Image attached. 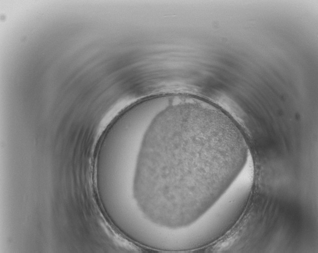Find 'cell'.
Returning <instances> with one entry per match:
<instances>
[{
    "instance_id": "6da1fadb",
    "label": "cell",
    "mask_w": 318,
    "mask_h": 253,
    "mask_svg": "<svg viewBox=\"0 0 318 253\" xmlns=\"http://www.w3.org/2000/svg\"><path fill=\"white\" fill-rule=\"evenodd\" d=\"M248 156L242 130L220 107L194 95L163 96L139 141L134 199L151 221L189 226L238 178Z\"/></svg>"
}]
</instances>
